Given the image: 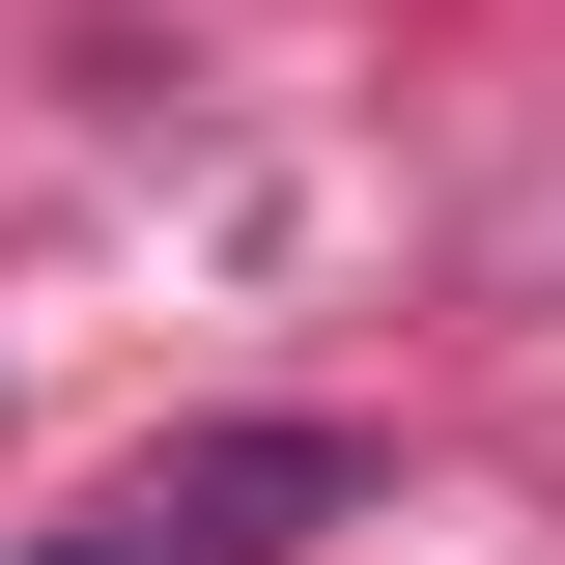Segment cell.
I'll list each match as a JSON object with an SVG mask.
<instances>
[{"mask_svg": "<svg viewBox=\"0 0 565 565\" xmlns=\"http://www.w3.org/2000/svg\"><path fill=\"white\" fill-rule=\"evenodd\" d=\"M340 509H367L340 424H199V452L114 481V537H141V565H282V537H340Z\"/></svg>", "mask_w": 565, "mask_h": 565, "instance_id": "1", "label": "cell"}, {"mask_svg": "<svg viewBox=\"0 0 565 565\" xmlns=\"http://www.w3.org/2000/svg\"><path fill=\"white\" fill-rule=\"evenodd\" d=\"M57 565H141V537H114V509H85V537H57Z\"/></svg>", "mask_w": 565, "mask_h": 565, "instance_id": "2", "label": "cell"}]
</instances>
